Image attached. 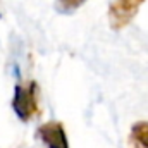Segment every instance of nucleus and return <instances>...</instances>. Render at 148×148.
Segmentation results:
<instances>
[{
	"instance_id": "obj_1",
	"label": "nucleus",
	"mask_w": 148,
	"mask_h": 148,
	"mask_svg": "<svg viewBox=\"0 0 148 148\" xmlns=\"http://www.w3.org/2000/svg\"><path fill=\"white\" fill-rule=\"evenodd\" d=\"M12 109L23 122H29L40 115V86L35 79L19 81L14 88Z\"/></svg>"
},
{
	"instance_id": "obj_2",
	"label": "nucleus",
	"mask_w": 148,
	"mask_h": 148,
	"mask_svg": "<svg viewBox=\"0 0 148 148\" xmlns=\"http://www.w3.org/2000/svg\"><path fill=\"white\" fill-rule=\"evenodd\" d=\"M143 3L145 0H114L109 7V23L112 29L126 28L134 19Z\"/></svg>"
},
{
	"instance_id": "obj_3",
	"label": "nucleus",
	"mask_w": 148,
	"mask_h": 148,
	"mask_svg": "<svg viewBox=\"0 0 148 148\" xmlns=\"http://www.w3.org/2000/svg\"><path fill=\"white\" fill-rule=\"evenodd\" d=\"M36 138L47 148H69L66 127L59 121H48L36 129Z\"/></svg>"
},
{
	"instance_id": "obj_4",
	"label": "nucleus",
	"mask_w": 148,
	"mask_h": 148,
	"mask_svg": "<svg viewBox=\"0 0 148 148\" xmlns=\"http://www.w3.org/2000/svg\"><path fill=\"white\" fill-rule=\"evenodd\" d=\"M131 148H148V121H138L129 131Z\"/></svg>"
},
{
	"instance_id": "obj_5",
	"label": "nucleus",
	"mask_w": 148,
	"mask_h": 148,
	"mask_svg": "<svg viewBox=\"0 0 148 148\" xmlns=\"http://www.w3.org/2000/svg\"><path fill=\"white\" fill-rule=\"evenodd\" d=\"M84 2L86 0H55V7L62 14H73L74 10H77Z\"/></svg>"
}]
</instances>
